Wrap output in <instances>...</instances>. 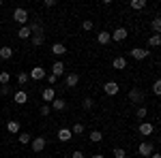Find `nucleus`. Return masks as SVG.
<instances>
[{
    "mask_svg": "<svg viewBox=\"0 0 161 158\" xmlns=\"http://www.w3.org/2000/svg\"><path fill=\"white\" fill-rule=\"evenodd\" d=\"M28 79H30V75L26 73V71H22V73H17V84L22 85V88H24V85L28 84Z\"/></svg>",
    "mask_w": 161,
    "mask_h": 158,
    "instance_id": "obj_24",
    "label": "nucleus"
},
{
    "mask_svg": "<svg viewBox=\"0 0 161 158\" xmlns=\"http://www.w3.org/2000/svg\"><path fill=\"white\" fill-rule=\"evenodd\" d=\"M28 28H30L32 34H45V30H43V24H41V22H30Z\"/></svg>",
    "mask_w": 161,
    "mask_h": 158,
    "instance_id": "obj_18",
    "label": "nucleus"
},
{
    "mask_svg": "<svg viewBox=\"0 0 161 158\" xmlns=\"http://www.w3.org/2000/svg\"><path fill=\"white\" fill-rule=\"evenodd\" d=\"M110 37H112V41H116V43H120V41H125V38L129 37V30L120 26V28H116L114 32H110Z\"/></svg>",
    "mask_w": 161,
    "mask_h": 158,
    "instance_id": "obj_7",
    "label": "nucleus"
},
{
    "mask_svg": "<svg viewBox=\"0 0 161 158\" xmlns=\"http://www.w3.org/2000/svg\"><path fill=\"white\" fill-rule=\"evenodd\" d=\"M17 139H19V143H22V145H28V143L32 141V135H30V133H19Z\"/></svg>",
    "mask_w": 161,
    "mask_h": 158,
    "instance_id": "obj_26",
    "label": "nucleus"
},
{
    "mask_svg": "<svg viewBox=\"0 0 161 158\" xmlns=\"http://www.w3.org/2000/svg\"><path fill=\"white\" fill-rule=\"evenodd\" d=\"M153 92H155L157 96L161 94V81H159V79H155V84H153Z\"/></svg>",
    "mask_w": 161,
    "mask_h": 158,
    "instance_id": "obj_36",
    "label": "nucleus"
},
{
    "mask_svg": "<svg viewBox=\"0 0 161 158\" xmlns=\"http://www.w3.org/2000/svg\"><path fill=\"white\" fill-rule=\"evenodd\" d=\"M28 75H30V79H35V81H41V79H45V69H43V66H32Z\"/></svg>",
    "mask_w": 161,
    "mask_h": 158,
    "instance_id": "obj_8",
    "label": "nucleus"
},
{
    "mask_svg": "<svg viewBox=\"0 0 161 158\" xmlns=\"http://www.w3.org/2000/svg\"><path fill=\"white\" fill-rule=\"evenodd\" d=\"M103 92H105L108 96H116V94L120 92V85H118V81H105V84H103Z\"/></svg>",
    "mask_w": 161,
    "mask_h": 158,
    "instance_id": "obj_4",
    "label": "nucleus"
},
{
    "mask_svg": "<svg viewBox=\"0 0 161 158\" xmlns=\"http://www.w3.org/2000/svg\"><path fill=\"white\" fill-rule=\"evenodd\" d=\"M9 81H11V75L7 73V71H2L0 73V85H9Z\"/></svg>",
    "mask_w": 161,
    "mask_h": 158,
    "instance_id": "obj_32",
    "label": "nucleus"
},
{
    "mask_svg": "<svg viewBox=\"0 0 161 158\" xmlns=\"http://www.w3.org/2000/svg\"><path fill=\"white\" fill-rule=\"evenodd\" d=\"M39 113H41L43 118H47V115H50V113H52V107H50V105H47V103H45V105H41V109H39Z\"/></svg>",
    "mask_w": 161,
    "mask_h": 158,
    "instance_id": "obj_34",
    "label": "nucleus"
},
{
    "mask_svg": "<svg viewBox=\"0 0 161 158\" xmlns=\"http://www.w3.org/2000/svg\"><path fill=\"white\" fill-rule=\"evenodd\" d=\"M13 19H15L19 26H28L30 24V15H28V11L22 9V7H17V9L13 11Z\"/></svg>",
    "mask_w": 161,
    "mask_h": 158,
    "instance_id": "obj_1",
    "label": "nucleus"
},
{
    "mask_svg": "<svg viewBox=\"0 0 161 158\" xmlns=\"http://www.w3.org/2000/svg\"><path fill=\"white\" fill-rule=\"evenodd\" d=\"M50 107H52L54 111H62L64 107H67V100H64V98H58V96H56V98H54V100L50 103Z\"/></svg>",
    "mask_w": 161,
    "mask_h": 158,
    "instance_id": "obj_13",
    "label": "nucleus"
},
{
    "mask_svg": "<svg viewBox=\"0 0 161 158\" xmlns=\"http://www.w3.org/2000/svg\"><path fill=\"white\" fill-rule=\"evenodd\" d=\"M137 133L142 135V137H150V135L155 133V124H153V122H142V124L137 126Z\"/></svg>",
    "mask_w": 161,
    "mask_h": 158,
    "instance_id": "obj_6",
    "label": "nucleus"
},
{
    "mask_svg": "<svg viewBox=\"0 0 161 158\" xmlns=\"http://www.w3.org/2000/svg\"><path fill=\"white\" fill-rule=\"evenodd\" d=\"M0 7H2V0H0Z\"/></svg>",
    "mask_w": 161,
    "mask_h": 158,
    "instance_id": "obj_44",
    "label": "nucleus"
},
{
    "mask_svg": "<svg viewBox=\"0 0 161 158\" xmlns=\"http://www.w3.org/2000/svg\"><path fill=\"white\" fill-rule=\"evenodd\" d=\"M112 66H114L116 71H125V69H127V58H123V56L114 58V62H112Z\"/></svg>",
    "mask_w": 161,
    "mask_h": 158,
    "instance_id": "obj_16",
    "label": "nucleus"
},
{
    "mask_svg": "<svg viewBox=\"0 0 161 158\" xmlns=\"http://www.w3.org/2000/svg\"><path fill=\"white\" fill-rule=\"evenodd\" d=\"M114 158H127V152L123 147H114Z\"/></svg>",
    "mask_w": 161,
    "mask_h": 158,
    "instance_id": "obj_35",
    "label": "nucleus"
},
{
    "mask_svg": "<svg viewBox=\"0 0 161 158\" xmlns=\"http://www.w3.org/2000/svg\"><path fill=\"white\" fill-rule=\"evenodd\" d=\"M56 7V0H45V9H54Z\"/></svg>",
    "mask_w": 161,
    "mask_h": 158,
    "instance_id": "obj_40",
    "label": "nucleus"
},
{
    "mask_svg": "<svg viewBox=\"0 0 161 158\" xmlns=\"http://www.w3.org/2000/svg\"><path fill=\"white\" fill-rule=\"evenodd\" d=\"M88 139H90L92 143H99L101 139H103V135H101V130H92V133L88 135Z\"/></svg>",
    "mask_w": 161,
    "mask_h": 158,
    "instance_id": "obj_29",
    "label": "nucleus"
},
{
    "mask_svg": "<svg viewBox=\"0 0 161 158\" xmlns=\"http://www.w3.org/2000/svg\"><path fill=\"white\" fill-rule=\"evenodd\" d=\"M150 158H161V156L157 154V152H153V154H150Z\"/></svg>",
    "mask_w": 161,
    "mask_h": 158,
    "instance_id": "obj_42",
    "label": "nucleus"
},
{
    "mask_svg": "<svg viewBox=\"0 0 161 158\" xmlns=\"http://www.w3.org/2000/svg\"><path fill=\"white\" fill-rule=\"evenodd\" d=\"M7 130L11 135H19V122L17 120H9L7 122Z\"/></svg>",
    "mask_w": 161,
    "mask_h": 158,
    "instance_id": "obj_20",
    "label": "nucleus"
},
{
    "mask_svg": "<svg viewBox=\"0 0 161 158\" xmlns=\"http://www.w3.org/2000/svg\"><path fill=\"white\" fill-rule=\"evenodd\" d=\"M0 94H2V96H9V94H11V88H9V85H0Z\"/></svg>",
    "mask_w": 161,
    "mask_h": 158,
    "instance_id": "obj_38",
    "label": "nucleus"
},
{
    "mask_svg": "<svg viewBox=\"0 0 161 158\" xmlns=\"http://www.w3.org/2000/svg\"><path fill=\"white\" fill-rule=\"evenodd\" d=\"M131 58H133V60H144V58H148V49L133 47V49H131Z\"/></svg>",
    "mask_w": 161,
    "mask_h": 158,
    "instance_id": "obj_9",
    "label": "nucleus"
},
{
    "mask_svg": "<svg viewBox=\"0 0 161 158\" xmlns=\"http://www.w3.org/2000/svg\"><path fill=\"white\" fill-rule=\"evenodd\" d=\"M82 107H84V109H92V107H95V100H92V98H90V96H86V98H84V100H82Z\"/></svg>",
    "mask_w": 161,
    "mask_h": 158,
    "instance_id": "obj_33",
    "label": "nucleus"
},
{
    "mask_svg": "<svg viewBox=\"0 0 161 158\" xmlns=\"http://www.w3.org/2000/svg\"><path fill=\"white\" fill-rule=\"evenodd\" d=\"M30 43H32L35 47H41V45L45 43V34H32V37H30Z\"/></svg>",
    "mask_w": 161,
    "mask_h": 158,
    "instance_id": "obj_23",
    "label": "nucleus"
},
{
    "mask_svg": "<svg viewBox=\"0 0 161 158\" xmlns=\"http://www.w3.org/2000/svg\"><path fill=\"white\" fill-rule=\"evenodd\" d=\"M146 115H148V109H146V107H137L136 109V118L137 120H144Z\"/></svg>",
    "mask_w": 161,
    "mask_h": 158,
    "instance_id": "obj_31",
    "label": "nucleus"
},
{
    "mask_svg": "<svg viewBox=\"0 0 161 158\" xmlns=\"http://www.w3.org/2000/svg\"><path fill=\"white\" fill-rule=\"evenodd\" d=\"M97 43H99V45H108V43H112L110 32H108V30H101L99 34H97Z\"/></svg>",
    "mask_w": 161,
    "mask_h": 158,
    "instance_id": "obj_15",
    "label": "nucleus"
},
{
    "mask_svg": "<svg viewBox=\"0 0 161 158\" xmlns=\"http://www.w3.org/2000/svg\"><path fill=\"white\" fill-rule=\"evenodd\" d=\"M41 98H43V100H45V103L50 105L52 100L56 98V92H54V88H45V90L41 92Z\"/></svg>",
    "mask_w": 161,
    "mask_h": 158,
    "instance_id": "obj_14",
    "label": "nucleus"
},
{
    "mask_svg": "<svg viewBox=\"0 0 161 158\" xmlns=\"http://www.w3.org/2000/svg\"><path fill=\"white\" fill-rule=\"evenodd\" d=\"M52 54L58 56V58H62V56L67 54V47H64L62 43H54V45H52Z\"/></svg>",
    "mask_w": 161,
    "mask_h": 158,
    "instance_id": "obj_19",
    "label": "nucleus"
},
{
    "mask_svg": "<svg viewBox=\"0 0 161 158\" xmlns=\"http://www.w3.org/2000/svg\"><path fill=\"white\" fill-rule=\"evenodd\" d=\"M144 98H146V94H144L140 88H131V90H129V100H131L133 105H140V103H144Z\"/></svg>",
    "mask_w": 161,
    "mask_h": 158,
    "instance_id": "obj_3",
    "label": "nucleus"
},
{
    "mask_svg": "<svg viewBox=\"0 0 161 158\" xmlns=\"http://www.w3.org/2000/svg\"><path fill=\"white\" fill-rule=\"evenodd\" d=\"M30 147H32V152H35V154H41V152L47 147V139H45V137H32Z\"/></svg>",
    "mask_w": 161,
    "mask_h": 158,
    "instance_id": "obj_2",
    "label": "nucleus"
},
{
    "mask_svg": "<svg viewBox=\"0 0 161 158\" xmlns=\"http://www.w3.org/2000/svg\"><path fill=\"white\" fill-rule=\"evenodd\" d=\"M11 58H13V49L9 45L0 47V60H11Z\"/></svg>",
    "mask_w": 161,
    "mask_h": 158,
    "instance_id": "obj_21",
    "label": "nucleus"
},
{
    "mask_svg": "<svg viewBox=\"0 0 161 158\" xmlns=\"http://www.w3.org/2000/svg\"><path fill=\"white\" fill-rule=\"evenodd\" d=\"M153 152H155V147H153L150 141H142V143L137 145V154H140V156H144V158H148Z\"/></svg>",
    "mask_w": 161,
    "mask_h": 158,
    "instance_id": "obj_5",
    "label": "nucleus"
},
{
    "mask_svg": "<svg viewBox=\"0 0 161 158\" xmlns=\"http://www.w3.org/2000/svg\"><path fill=\"white\" fill-rule=\"evenodd\" d=\"M146 7V0H131V9L133 11H142Z\"/></svg>",
    "mask_w": 161,
    "mask_h": 158,
    "instance_id": "obj_27",
    "label": "nucleus"
},
{
    "mask_svg": "<svg viewBox=\"0 0 161 158\" xmlns=\"http://www.w3.org/2000/svg\"><path fill=\"white\" fill-rule=\"evenodd\" d=\"M52 75H54V77H62V75H64V62L62 60H56L52 64Z\"/></svg>",
    "mask_w": 161,
    "mask_h": 158,
    "instance_id": "obj_10",
    "label": "nucleus"
},
{
    "mask_svg": "<svg viewBox=\"0 0 161 158\" xmlns=\"http://www.w3.org/2000/svg\"><path fill=\"white\" fill-rule=\"evenodd\" d=\"M17 37L22 38V41H26V38L32 37V32H30V28H28V26H22V28L17 30Z\"/></svg>",
    "mask_w": 161,
    "mask_h": 158,
    "instance_id": "obj_22",
    "label": "nucleus"
},
{
    "mask_svg": "<svg viewBox=\"0 0 161 158\" xmlns=\"http://www.w3.org/2000/svg\"><path fill=\"white\" fill-rule=\"evenodd\" d=\"M159 45H161V37H159V34L148 37V47H159Z\"/></svg>",
    "mask_w": 161,
    "mask_h": 158,
    "instance_id": "obj_28",
    "label": "nucleus"
},
{
    "mask_svg": "<svg viewBox=\"0 0 161 158\" xmlns=\"http://www.w3.org/2000/svg\"><path fill=\"white\" fill-rule=\"evenodd\" d=\"M150 28H153L155 34H159V30H161V19H159V17H155V19L150 22Z\"/></svg>",
    "mask_w": 161,
    "mask_h": 158,
    "instance_id": "obj_30",
    "label": "nucleus"
},
{
    "mask_svg": "<svg viewBox=\"0 0 161 158\" xmlns=\"http://www.w3.org/2000/svg\"><path fill=\"white\" fill-rule=\"evenodd\" d=\"M92 28H95V26H92V22H90V19H86V22L82 24V30H86V32H90Z\"/></svg>",
    "mask_w": 161,
    "mask_h": 158,
    "instance_id": "obj_37",
    "label": "nucleus"
},
{
    "mask_svg": "<svg viewBox=\"0 0 161 158\" xmlns=\"http://www.w3.org/2000/svg\"><path fill=\"white\" fill-rule=\"evenodd\" d=\"M71 158H86V156H84V152H80V150H75L73 154H71Z\"/></svg>",
    "mask_w": 161,
    "mask_h": 158,
    "instance_id": "obj_39",
    "label": "nucleus"
},
{
    "mask_svg": "<svg viewBox=\"0 0 161 158\" xmlns=\"http://www.w3.org/2000/svg\"><path fill=\"white\" fill-rule=\"evenodd\" d=\"M90 158H103V154H92Z\"/></svg>",
    "mask_w": 161,
    "mask_h": 158,
    "instance_id": "obj_43",
    "label": "nucleus"
},
{
    "mask_svg": "<svg viewBox=\"0 0 161 158\" xmlns=\"http://www.w3.org/2000/svg\"><path fill=\"white\" fill-rule=\"evenodd\" d=\"M56 81H58V77H54V75H47V84H56Z\"/></svg>",
    "mask_w": 161,
    "mask_h": 158,
    "instance_id": "obj_41",
    "label": "nucleus"
},
{
    "mask_svg": "<svg viewBox=\"0 0 161 158\" xmlns=\"http://www.w3.org/2000/svg\"><path fill=\"white\" fill-rule=\"evenodd\" d=\"M71 139H73V135H71L69 128H60V130H58V141L67 143V141H71Z\"/></svg>",
    "mask_w": 161,
    "mask_h": 158,
    "instance_id": "obj_17",
    "label": "nucleus"
},
{
    "mask_svg": "<svg viewBox=\"0 0 161 158\" xmlns=\"http://www.w3.org/2000/svg\"><path fill=\"white\" fill-rule=\"evenodd\" d=\"M69 130H71V135H82V133H84V124H82V122H75Z\"/></svg>",
    "mask_w": 161,
    "mask_h": 158,
    "instance_id": "obj_25",
    "label": "nucleus"
},
{
    "mask_svg": "<svg viewBox=\"0 0 161 158\" xmlns=\"http://www.w3.org/2000/svg\"><path fill=\"white\" fill-rule=\"evenodd\" d=\"M13 103H17V105H26V103H28V94H26V90H17V92L13 94Z\"/></svg>",
    "mask_w": 161,
    "mask_h": 158,
    "instance_id": "obj_11",
    "label": "nucleus"
},
{
    "mask_svg": "<svg viewBox=\"0 0 161 158\" xmlns=\"http://www.w3.org/2000/svg\"><path fill=\"white\" fill-rule=\"evenodd\" d=\"M77 84H80V75L77 73H69L64 77V85H67V88H75Z\"/></svg>",
    "mask_w": 161,
    "mask_h": 158,
    "instance_id": "obj_12",
    "label": "nucleus"
}]
</instances>
